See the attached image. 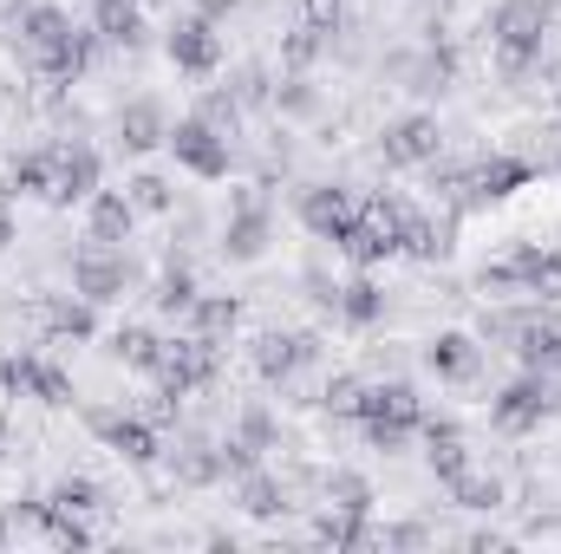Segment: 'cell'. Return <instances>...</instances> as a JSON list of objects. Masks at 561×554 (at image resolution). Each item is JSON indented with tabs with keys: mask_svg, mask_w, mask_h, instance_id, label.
<instances>
[{
	"mask_svg": "<svg viewBox=\"0 0 561 554\" xmlns=\"http://www.w3.org/2000/svg\"><path fill=\"white\" fill-rule=\"evenodd\" d=\"M118 138H125V150H157V143H170V125H163V112L150 99H131L118 112Z\"/></svg>",
	"mask_w": 561,
	"mask_h": 554,
	"instance_id": "cell-19",
	"label": "cell"
},
{
	"mask_svg": "<svg viewBox=\"0 0 561 554\" xmlns=\"http://www.w3.org/2000/svg\"><path fill=\"white\" fill-rule=\"evenodd\" d=\"M333 307H340V313H346L353 326H373V320L386 313V293H379L373 280L359 275V280H346V287H340V300H333Z\"/></svg>",
	"mask_w": 561,
	"mask_h": 554,
	"instance_id": "cell-28",
	"label": "cell"
},
{
	"mask_svg": "<svg viewBox=\"0 0 561 554\" xmlns=\"http://www.w3.org/2000/svg\"><path fill=\"white\" fill-rule=\"evenodd\" d=\"M340 255H346V262H353V268H373V262H392V255H399V249H392V242H386V235H373V229H366V222H353V229H346V235H340Z\"/></svg>",
	"mask_w": 561,
	"mask_h": 554,
	"instance_id": "cell-30",
	"label": "cell"
},
{
	"mask_svg": "<svg viewBox=\"0 0 561 554\" xmlns=\"http://www.w3.org/2000/svg\"><path fill=\"white\" fill-rule=\"evenodd\" d=\"M300 222H307L313 235L340 242V235L359 222V203H353V189H333V183H320V189H307V196H300Z\"/></svg>",
	"mask_w": 561,
	"mask_h": 554,
	"instance_id": "cell-13",
	"label": "cell"
},
{
	"mask_svg": "<svg viewBox=\"0 0 561 554\" xmlns=\"http://www.w3.org/2000/svg\"><path fill=\"white\" fill-rule=\"evenodd\" d=\"M150 372H157V385H163L170 399H190L196 385H209V379H216V346H209V339H196V333H190V339H163V353H157V366H150Z\"/></svg>",
	"mask_w": 561,
	"mask_h": 554,
	"instance_id": "cell-3",
	"label": "cell"
},
{
	"mask_svg": "<svg viewBox=\"0 0 561 554\" xmlns=\"http://www.w3.org/2000/svg\"><path fill=\"white\" fill-rule=\"evenodd\" d=\"M0 385H7V392H33V399H46V405H72L66 372H59V366H46V359H33V353L7 359V366H0Z\"/></svg>",
	"mask_w": 561,
	"mask_h": 554,
	"instance_id": "cell-14",
	"label": "cell"
},
{
	"mask_svg": "<svg viewBox=\"0 0 561 554\" xmlns=\"http://www.w3.org/2000/svg\"><path fill=\"white\" fill-rule=\"evenodd\" d=\"M131 209H170V183L163 176H138L131 183Z\"/></svg>",
	"mask_w": 561,
	"mask_h": 554,
	"instance_id": "cell-37",
	"label": "cell"
},
{
	"mask_svg": "<svg viewBox=\"0 0 561 554\" xmlns=\"http://www.w3.org/2000/svg\"><path fill=\"white\" fill-rule=\"evenodd\" d=\"M99 196V150L85 143H53V196L46 203H92Z\"/></svg>",
	"mask_w": 561,
	"mask_h": 554,
	"instance_id": "cell-11",
	"label": "cell"
},
{
	"mask_svg": "<svg viewBox=\"0 0 561 554\" xmlns=\"http://www.w3.org/2000/svg\"><path fill=\"white\" fill-rule=\"evenodd\" d=\"M196 13L203 20H222V13H236V0H196Z\"/></svg>",
	"mask_w": 561,
	"mask_h": 554,
	"instance_id": "cell-43",
	"label": "cell"
},
{
	"mask_svg": "<svg viewBox=\"0 0 561 554\" xmlns=\"http://www.w3.org/2000/svg\"><path fill=\"white\" fill-rule=\"evenodd\" d=\"M39 326L53 339H92V300H39Z\"/></svg>",
	"mask_w": 561,
	"mask_h": 554,
	"instance_id": "cell-22",
	"label": "cell"
},
{
	"mask_svg": "<svg viewBox=\"0 0 561 554\" xmlns=\"http://www.w3.org/2000/svg\"><path fill=\"white\" fill-rule=\"evenodd\" d=\"M7 183H13L20 196H53V150H33V157H20Z\"/></svg>",
	"mask_w": 561,
	"mask_h": 554,
	"instance_id": "cell-32",
	"label": "cell"
},
{
	"mask_svg": "<svg viewBox=\"0 0 561 554\" xmlns=\"http://www.w3.org/2000/svg\"><path fill=\"white\" fill-rule=\"evenodd\" d=\"M490 287H523V293L561 300V255L556 249H523L510 268H483V293H490Z\"/></svg>",
	"mask_w": 561,
	"mask_h": 554,
	"instance_id": "cell-8",
	"label": "cell"
},
{
	"mask_svg": "<svg viewBox=\"0 0 561 554\" xmlns=\"http://www.w3.org/2000/svg\"><path fill=\"white\" fill-rule=\"evenodd\" d=\"M138 7H157V0H138Z\"/></svg>",
	"mask_w": 561,
	"mask_h": 554,
	"instance_id": "cell-45",
	"label": "cell"
},
{
	"mask_svg": "<svg viewBox=\"0 0 561 554\" xmlns=\"http://www.w3.org/2000/svg\"><path fill=\"white\" fill-rule=\"evenodd\" d=\"M424 457H431V470H437V483H457L463 470H470V443H463V430L457 424H424Z\"/></svg>",
	"mask_w": 561,
	"mask_h": 554,
	"instance_id": "cell-18",
	"label": "cell"
},
{
	"mask_svg": "<svg viewBox=\"0 0 561 554\" xmlns=\"http://www.w3.org/2000/svg\"><path fill=\"white\" fill-rule=\"evenodd\" d=\"M53 503H59V509H66V516H79V522H85V516H99V509H105V496H99V483H85V476H66V483H59V489H53Z\"/></svg>",
	"mask_w": 561,
	"mask_h": 554,
	"instance_id": "cell-34",
	"label": "cell"
},
{
	"mask_svg": "<svg viewBox=\"0 0 561 554\" xmlns=\"http://www.w3.org/2000/svg\"><path fill=\"white\" fill-rule=\"evenodd\" d=\"M196 118H203V125H209V131H222V138H236V125H242V105H236V99H229V92H209V99H203V112H196Z\"/></svg>",
	"mask_w": 561,
	"mask_h": 554,
	"instance_id": "cell-35",
	"label": "cell"
},
{
	"mask_svg": "<svg viewBox=\"0 0 561 554\" xmlns=\"http://www.w3.org/2000/svg\"><path fill=\"white\" fill-rule=\"evenodd\" d=\"M242 509H249V516H262V522L287 509V496H280V483L268 476V470H242Z\"/></svg>",
	"mask_w": 561,
	"mask_h": 554,
	"instance_id": "cell-29",
	"label": "cell"
},
{
	"mask_svg": "<svg viewBox=\"0 0 561 554\" xmlns=\"http://www.w3.org/2000/svg\"><path fill=\"white\" fill-rule=\"evenodd\" d=\"M131 196H118V189H99L92 196V242H105V249H118L125 235H131Z\"/></svg>",
	"mask_w": 561,
	"mask_h": 554,
	"instance_id": "cell-20",
	"label": "cell"
},
{
	"mask_svg": "<svg viewBox=\"0 0 561 554\" xmlns=\"http://www.w3.org/2000/svg\"><path fill=\"white\" fill-rule=\"evenodd\" d=\"M92 20H99V33L118 39V46H138V33H144L138 0H92Z\"/></svg>",
	"mask_w": 561,
	"mask_h": 554,
	"instance_id": "cell-26",
	"label": "cell"
},
{
	"mask_svg": "<svg viewBox=\"0 0 561 554\" xmlns=\"http://www.w3.org/2000/svg\"><path fill=\"white\" fill-rule=\"evenodd\" d=\"M320 399H327V412H359V379H346V372H340V379H327V392H320Z\"/></svg>",
	"mask_w": 561,
	"mask_h": 554,
	"instance_id": "cell-38",
	"label": "cell"
},
{
	"mask_svg": "<svg viewBox=\"0 0 561 554\" xmlns=\"http://www.w3.org/2000/svg\"><path fill=\"white\" fill-rule=\"evenodd\" d=\"M7 249H13V209L0 203V255H7Z\"/></svg>",
	"mask_w": 561,
	"mask_h": 554,
	"instance_id": "cell-44",
	"label": "cell"
},
{
	"mask_svg": "<svg viewBox=\"0 0 561 554\" xmlns=\"http://www.w3.org/2000/svg\"><path fill=\"white\" fill-rule=\"evenodd\" d=\"M20 53H26V66H33L39 79L66 85V79L85 72V59H92V33H79L59 7H26V13H20Z\"/></svg>",
	"mask_w": 561,
	"mask_h": 554,
	"instance_id": "cell-1",
	"label": "cell"
},
{
	"mask_svg": "<svg viewBox=\"0 0 561 554\" xmlns=\"http://www.w3.org/2000/svg\"><path fill=\"white\" fill-rule=\"evenodd\" d=\"M313 53H320V26H300V33L287 39V66H307Z\"/></svg>",
	"mask_w": 561,
	"mask_h": 554,
	"instance_id": "cell-41",
	"label": "cell"
},
{
	"mask_svg": "<svg viewBox=\"0 0 561 554\" xmlns=\"http://www.w3.org/2000/svg\"><path fill=\"white\" fill-rule=\"evenodd\" d=\"M170 66H176V72H196V79L216 72V66H222V33H216V20H203V13H196V20H176V26H170Z\"/></svg>",
	"mask_w": 561,
	"mask_h": 554,
	"instance_id": "cell-12",
	"label": "cell"
},
{
	"mask_svg": "<svg viewBox=\"0 0 561 554\" xmlns=\"http://www.w3.org/2000/svg\"><path fill=\"white\" fill-rule=\"evenodd\" d=\"M92 430L125 457V463H150L157 457V430L144 417H118V412H92Z\"/></svg>",
	"mask_w": 561,
	"mask_h": 554,
	"instance_id": "cell-16",
	"label": "cell"
},
{
	"mask_svg": "<svg viewBox=\"0 0 561 554\" xmlns=\"http://www.w3.org/2000/svg\"><path fill=\"white\" fill-rule=\"evenodd\" d=\"M307 359H313V339H307V333H262V339H255V372H262L268 385L294 379Z\"/></svg>",
	"mask_w": 561,
	"mask_h": 554,
	"instance_id": "cell-15",
	"label": "cell"
},
{
	"mask_svg": "<svg viewBox=\"0 0 561 554\" xmlns=\"http://www.w3.org/2000/svg\"><path fill=\"white\" fill-rule=\"evenodd\" d=\"M529 176H536V170H529L523 157H483L470 176H450L444 189H450V196H470V203H503V196H516Z\"/></svg>",
	"mask_w": 561,
	"mask_h": 554,
	"instance_id": "cell-7",
	"label": "cell"
},
{
	"mask_svg": "<svg viewBox=\"0 0 561 554\" xmlns=\"http://www.w3.org/2000/svg\"><path fill=\"white\" fill-rule=\"evenodd\" d=\"M313 535H320L327 549H379V529H366V516H359V509H327Z\"/></svg>",
	"mask_w": 561,
	"mask_h": 554,
	"instance_id": "cell-23",
	"label": "cell"
},
{
	"mask_svg": "<svg viewBox=\"0 0 561 554\" xmlns=\"http://www.w3.org/2000/svg\"><path fill=\"white\" fill-rule=\"evenodd\" d=\"M112 353H118V359H125L131 372H150V366H157V353H163V339H157L150 326H118Z\"/></svg>",
	"mask_w": 561,
	"mask_h": 554,
	"instance_id": "cell-31",
	"label": "cell"
},
{
	"mask_svg": "<svg viewBox=\"0 0 561 554\" xmlns=\"http://www.w3.org/2000/svg\"><path fill=\"white\" fill-rule=\"evenodd\" d=\"M424 359H431V372H437V379H470L483 353H477V339H470V333H437Z\"/></svg>",
	"mask_w": 561,
	"mask_h": 554,
	"instance_id": "cell-21",
	"label": "cell"
},
{
	"mask_svg": "<svg viewBox=\"0 0 561 554\" xmlns=\"http://www.w3.org/2000/svg\"><path fill=\"white\" fill-rule=\"evenodd\" d=\"M353 417H366V430H419L424 405L405 379H386V385H359V412Z\"/></svg>",
	"mask_w": 561,
	"mask_h": 554,
	"instance_id": "cell-6",
	"label": "cell"
},
{
	"mask_svg": "<svg viewBox=\"0 0 561 554\" xmlns=\"http://www.w3.org/2000/svg\"><path fill=\"white\" fill-rule=\"evenodd\" d=\"M549 412H556V379H549V372H529V379H516V385H503V392H496L490 424H496V430H510V437H523V430H536Z\"/></svg>",
	"mask_w": 561,
	"mask_h": 554,
	"instance_id": "cell-4",
	"label": "cell"
},
{
	"mask_svg": "<svg viewBox=\"0 0 561 554\" xmlns=\"http://www.w3.org/2000/svg\"><path fill=\"white\" fill-rule=\"evenodd\" d=\"M450 489V503H463V509H496L503 503V483L496 476H477V470H463L457 483H444Z\"/></svg>",
	"mask_w": 561,
	"mask_h": 554,
	"instance_id": "cell-33",
	"label": "cell"
},
{
	"mask_svg": "<svg viewBox=\"0 0 561 554\" xmlns=\"http://www.w3.org/2000/svg\"><path fill=\"white\" fill-rule=\"evenodd\" d=\"M300 13H307V26L333 33V20H340V0H300Z\"/></svg>",
	"mask_w": 561,
	"mask_h": 554,
	"instance_id": "cell-42",
	"label": "cell"
},
{
	"mask_svg": "<svg viewBox=\"0 0 561 554\" xmlns=\"http://www.w3.org/2000/svg\"><path fill=\"white\" fill-rule=\"evenodd\" d=\"M268 437H275V424H268V412H242V443L262 457L268 450Z\"/></svg>",
	"mask_w": 561,
	"mask_h": 554,
	"instance_id": "cell-39",
	"label": "cell"
},
{
	"mask_svg": "<svg viewBox=\"0 0 561 554\" xmlns=\"http://www.w3.org/2000/svg\"><path fill=\"white\" fill-rule=\"evenodd\" d=\"M437 150H444V131H437V118H431V112H412V118L386 125V138H379V157H386L392 170L437 163Z\"/></svg>",
	"mask_w": 561,
	"mask_h": 554,
	"instance_id": "cell-5",
	"label": "cell"
},
{
	"mask_svg": "<svg viewBox=\"0 0 561 554\" xmlns=\"http://www.w3.org/2000/svg\"><path fill=\"white\" fill-rule=\"evenodd\" d=\"M125 280H131L125 255H112L105 242H92V249H79V255H72V293H85L92 307L118 300V293H125Z\"/></svg>",
	"mask_w": 561,
	"mask_h": 554,
	"instance_id": "cell-10",
	"label": "cell"
},
{
	"mask_svg": "<svg viewBox=\"0 0 561 554\" xmlns=\"http://www.w3.org/2000/svg\"><path fill=\"white\" fill-rule=\"evenodd\" d=\"M490 39H496L503 72H523L542 53V39H549V7L542 0H503L496 20H490Z\"/></svg>",
	"mask_w": 561,
	"mask_h": 554,
	"instance_id": "cell-2",
	"label": "cell"
},
{
	"mask_svg": "<svg viewBox=\"0 0 561 554\" xmlns=\"http://www.w3.org/2000/svg\"><path fill=\"white\" fill-rule=\"evenodd\" d=\"M262 249H268V216H262L255 196H242V203H236V222H229V235H222V255H229V262H255Z\"/></svg>",
	"mask_w": 561,
	"mask_h": 554,
	"instance_id": "cell-17",
	"label": "cell"
},
{
	"mask_svg": "<svg viewBox=\"0 0 561 554\" xmlns=\"http://www.w3.org/2000/svg\"><path fill=\"white\" fill-rule=\"evenodd\" d=\"M157 307H163V313H190V307H196V280L183 275V268H170L163 287H157Z\"/></svg>",
	"mask_w": 561,
	"mask_h": 554,
	"instance_id": "cell-36",
	"label": "cell"
},
{
	"mask_svg": "<svg viewBox=\"0 0 561 554\" xmlns=\"http://www.w3.org/2000/svg\"><path fill=\"white\" fill-rule=\"evenodd\" d=\"M190 320H196V339H209V346H222L229 333H236V320H242V307L229 300V293H196V307H190Z\"/></svg>",
	"mask_w": 561,
	"mask_h": 554,
	"instance_id": "cell-24",
	"label": "cell"
},
{
	"mask_svg": "<svg viewBox=\"0 0 561 554\" xmlns=\"http://www.w3.org/2000/svg\"><path fill=\"white\" fill-rule=\"evenodd\" d=\"M170 463H176V483H190V489H203V483H216L222 476V443H183V450H170Z\"/></svg>",
	"mask_w": 561,
	"mask_h": 554,
	"instance_id": "cell-25",
	"label": "cell"
},
{
	"mask_svg": "<svg viewBox=\"0 0 561 554\" xmlns=\"http://www.w3.org/2000/svg\"><path fill=\"white\" fill-rule=\"evenodd\" d=\"M431 535H424L419 522H399V529H379V549H424Z\"/></svg>",
	"mask_w": 561,
	"mask_h": 554,
	"instance_id": "cell-40",
	"label": "cell"
},
{
	"mask_svg": "<svg viewBox=\"0 0 561 554\" xmlns=\"http://www.w3.org/2000/svg\"><path fill=\"white\" fill-rule=\"evenodd\" d=\"M320 496H327V509H373V483L366 476H353V470H327L320 476Z\"/></svg>",
	"mask_w": 561,
	"mask_h": 554,
	"instance_id": "cell-27",
	"label": "cell"
},
{
	"mask_svg": "<svg viewBox=\"0 0 561 554\" xmlns=\"http://www.w3.org/2000/svg\"><path fill=\"white\" fill-rule=\"evenodd\" d=\"M170 150H176V163L190 170V176H229V138L222 131H209L203 118H183L176 131H170Z\"/></svg>",
	"mask_w": 561,
	"mask_h": 554,
	"instance_id": "cell-9",
	"label": "cell"
}]
</instances>
